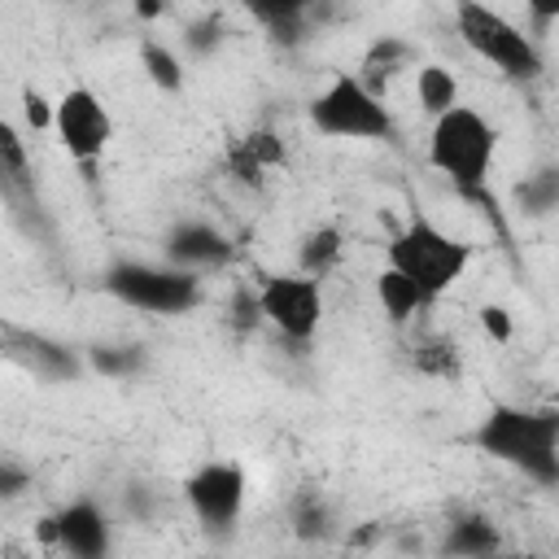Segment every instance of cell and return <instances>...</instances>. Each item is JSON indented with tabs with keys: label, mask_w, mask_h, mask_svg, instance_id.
<instances>
[{
	"label": "cell",
	"mask_w": 559,
	"mask_h": 559,
	"mask_svg": "<svg viewBox=\"0 0 559 559\" xmlns=\"http://www.w3.org/2000/svg\"><path fill=\"white\" fill-rule=\"evenodd\" d=\"M52 546L70 559H105L114 546L109 515L92 498H74L52 515Z\"/></svg>",
	"instance_id": "cell-10"
},
{
	"label": "cell",
	"mask_w": 559,
	"mask_h": 559,
	"mask_svg": "<svg viewBox=\"0 0 559 559\" xmlns=\"http://www.w3.org/2000/svg\"><path fill=\"white\" fill-rule=\"evenodd\" d=\"M240 144H245V153H253V162H262L266 170H275V166L288 162V148H284L280 131H271V127H253V131H245Z\"/></svg>",
	"instance_id": "cell-24"
},
{
	"label": "cell",
	"mask_w": 559,
	"mask_h": 559,
	"mask_svg": "<svg viewBox=\"0 0 559 559\" xmlns=\"http://www.w3.org/2000/svg\"><path fill=\"white\" fill-rule=\"evenodd\" d=\"M17 336V332H13ZM26 349H17L22 358H26V367L35 371V376H44V380H79L83 376V362H79V354L70 349V345H61V341H52V336H44V332H22L17 336Z\"/></svg>",
	"instance_id": "cell-15"
},
{
	"label": "cell",
	"mask_w": 559,
	"mask_h": 559,
	"mask_svg": "<svg viewBox=\"0 0 559 559\" xmlns=\"http://www.w3.org/2000/svg\"><path fill=\"white\" fill-rule=\"evenodd\" d=\"M162 9H166V0H135V13H140L144 22H153V17H162Z\"/></svg>",
	"instance_id": "cell-32"
},
{
	"label": "cell",
	"mask_w": 559,
	"mask_h": 559,
	"mask_svg": "<svg viewBox=\"0 0 559 559\" xmlns=\"http://www.w3.org/2000/svg\"><path fill=\"white\" fill-rule=\"evenodd\" d=\"M162 253L175 266L188 271H214L231 258V240L223 227H214L210 218H179L175 227H166L162 236Z\"/></svg>",
	"instance_id": "cell-11"
},
{
	"label": "cell",
	"mask_w": 559,
	"mask_h": 559,
	"mask_svg": "<svg viewBox=\"0 0 559 559\" xmlns=\"http://www.w3.org/2000/svg\"><path fill=\"white\" fill-rule=\"evenodd\" d=\"M258 306H262V323H271L288 345L306 349L323 323V280L306 271L266 275L258 284Z\"/></svg>",
	"instance_id": "cell-7"
},
{
	"label": "cell",
	"mask_w": 559,
	"mask_h": 559,
	"mask_svg": "<svg viewBox=\"0 0 559 559\" xmlns=\"http://www.w3.org/2000/svg\"><path fill=\"white\" fill-rule=\"evenodd\" d=\"M22 118H26L31 131H52V122H57V105H52L44 92L26 87V92H22Z\"/></svg>",
	"instance_id": "cell-27"
},
{
	"label": "cell",
	"mask_w": 559,
	"mask_h": 559,
	"mask_svg": "<svg viewBox=\"0 0 559 559\" xmlns=\"http://www.w3.org/2000/svg\"><path fill=\"white\" fill-rule=\"evenodd\" d=\"M258 323H262L258 293H236V301H231V328H236V332H253Z\"/></svg>",
	"instance_id": "cell-29"
},
{
	"label": "cell",
	"mask_w": 559,
	"mask_h": 559,
	"mask_svg": "<svg viewBox=\"0 0 559 559\" xmlns=\"http://www.w3.org/2000/svg\"><path fill=\"white\" fill-rule=\"evenodd\" d=\"M288 520H293V533L301 542H314V537H328L332 533V511H328V502L314 489H306V493L293 498V515Z\"/></svg>",
	"instance_id": "cell-22"
},
{
	"label": "cell",
	"mask_w": 559,
	"mask_h": 559,
	"mask_svg": "<svg viewBox=\"0 0 559 559\" xmlns=\"http://www.w3.org/2000/svg\"><path fill=\"white\" fill-rule=\"evenodd\" d=\"M87 367L109 376V380H127V376H135L144 367V354H140V345H92L87 349Z\"/></svg>",
	"instance_id": "cell-23"
},
{
	"label": "cell",
	"mask_w": 559,
	"mask_h": 559,
	"mask_svg": "<svg viewBox=\"0 0 559 559\" xmlns=\"http://www.w3.org/2000/svg\"><path fill=\"white\" fill-rule=\"evenodd\" d=\"M411 61H415V48L406 44V39H397V35H380V39H371V48L362 52V79L384 96V87L402 74V70H411Z\"/></svg>",
	"instance_id": "cell-16"
},
{
	"label": "cell",
	"mask_w": 559,
	"mask_h": 559,
	"mask_svg": "<svg viewBox=\"0 0 559 559\" xmlns=\"http://www.w3.org/2000/svg\"><path fill=\"white\" fill-rule=\"evenodd\" d=\"M415 100H419V109L428 118H441L445 109H454L459 105V79H454V70L441 66V61H424L415 70Z\"/></svg>",
	"instance_id": "cell-18"
},
{
	"label": "cell",
	"mask_w": 559,
	"mask_h": 559,
	"mask_svg": "<svg viewBox=\"0 0 559 559\" xmlns=\"http://www.w3.org/2000/svg\"><path fill=\"white\" fill-rule=\"evenodd\" d=\"M140 70L148 74V83L157 87V92H166V96H179L183 92V61H179V52L170 48V44H162V39H144L140 44Z\"/></svg>",
	"instance_id": "cell-20"
},
{
	"label": "cell",
	"mask_w": 559,
	"mask_h": 559,
	"mask_svg": "<svg viewBox=\"0 0 559 559\" xmlns=\"http://www.w3.org/2000/svg\"><path fill=\"white\" fill-rule=\"evenodd\" d=\"M472 445L493 463L515 467L542 489L559 485V411L555 406H520L493 402L472 432Z\"/></svg>",
	"instance_id": "cell-1"
},
{
	"label": "cell",
	"mask_w": 559,
	"mask_h": 559,
	"mask_svg": "<svg viewBox=\"0 0 559 559\" xmlns=\"http://www.w3.org/2000/svg\"><path fill=\"white\" fill-rule=\"evenodd\" d=\"M100 288L144 314H192L201 306V271L175 266V262H144V258H114L100 275Z\"/></svg>",
	"instance_id": "cell-5"
},
{
	"label": "cell",
	"mask_w": 559,
	"mask_h": 559,
	"mask_svg": "<svg viewBox=\"0 0 559 559\" xmlns=\"http://www.w3.org/2000/svg\"><path fill=\"white\" fill-rule=\"evenodd\" d=\"M498 157V127L472 109V105H454L441 118H432L428 131V166L441 170L459 197L467 201H489V170ZM493 205V201H489Z\"/></svg>",
	"instance_id": "cell-2"
},
{
	"label": "cell",
	"mask_w": 559,
	"mask_h": 559,
	"mask_svg": "<svg viewBox=\"0 0 559 559\" xmlns=\"http://www.w3.org/2000/svg\"><path fill=\"white\" fill-rule=\"evenodd\" d=\"M227 175L236 183H245V188H262L266 183V166L253 162V153H245L240 140H231V148H227Z\"/></svg>",
	"instance_id": "cell-25"
},
{
	"label": "cell",
	"mask_w": 559,
	"mask_h": 559,
	"mask_svg": "<svg viewBox=\"0 0 559 559\" xmlns=\"http://www.w3.org/2000/svg\"><path fill=\"white\" fill-rule=\"evenodd\" d=\"M0 170H4V188L9 192H31L35 179H31V162H26V144L17 135L13 122L0 127Z\"/></svg>",
	"instance_id": "cell-21"
},
{
	"label": "cell",
	"mask_w": 559,
	"mask_h": 559,
	"mask_svg": "<svg viewBox=\"0 0 559 559\" xmlns=\"http://www.w3.org/2000/svg\"><path fill=\"white\" fill-rule=\"evenodd\" d=\"M511 197H515L520 214H528V218L555 214V210H559V162H546V166H537L533 175H524Z\"/></svg>",
	"instance_id": "cell-19"
},
{
	"label": "cell",
	"mask_w": 559,
	"mask_h": 559,
	"mask_svg": "<svg viewBox=\"0 0 559 559\" xmlns=\"http://www.w3.org/2000/svg\"><path fill=\"white\" fill-rule=\"evenodd\" d=\"M245 489H249V480H245V467H240V463H231V459H210V463H201V467L183 480V502H188V511L197 515V524L223 533V528H231V524L240 520V511H245Z\"/></svg>",
	"instance_id": "cell-9"
},
{
	"label": "cell",
	"mask_w": 559,
	"mask_h": 559,
	"mask_svg": "<svg viewBox=\"0 0 559 559\" xmlns=\"http://www.w3.org/2000/svg\"><path fill=\"white\" fill-rule=\"evenodd\" d=\"M454 31H459V39H463L480 61H489L502 79L533 83V79L546 70L537 39H533L524 26H515L502 9L485 4V0H454Z\"/></svg>",
	"instance_id": "cell-6"
},
{
	"label": "cell",
	"mask_w": 559,
	"mask_h": 559,
	"mask_svg": "<svg viewBox=\"0 0 559 559\" xmlns=\"http://www.w3.org/2000/svg\"><path fill=\"white\" fill-rule=\"evenodd\" d=\"M52 131H57L61 148H66L83 170H92L96 157H100V153L109 148V140H114V114L105 109V100H100L92 87L74 83V87H66V92L57 96V122H52Z\"/></svg>",
	"instance_id": "cell-8"
},
{
	"label": "cell",
	"mask_w": 559,
	"mask_h": 559,
	"mask_svg": "<svg viewBox=\"0 0 559 559\" xmlns=\"http://www.w3.org/2000/svg\"><path fill=\"white\" fill-rule=\"evenodd\" d=\"M376 301H380V310H384V319H389L393 328H406L415 314H424V310L437 306L411 275H402V271H393V266H384V271L376 275Z\"/></svg>",
	"instance_id": "cell-13"
},
{
	"label": "cell",
	"mask_w": 559,
	"mask_h": 559,
	"mask_svg": "<svg viewBox=\"0 0 559 559\" xmlns=\"http://www.w3.org/2000/svg\"><path fill=\"white\" fill-rule=\"evenodd\" d=\"M183 44H188L197 57L218 52V44H223V22H218V17H197V22L183 31Z\"/></svg>",
	"instance_id": "cell-26"
},
{
	"label": "cell",
	"mask_w": 559,
	"mask_h": 559,
	"mask_svg": "<svg viewBox=\"0 0 559 559\" xmlns=\"http://www.w3.org/2000/svg\"><path fill=\"white\" fill-rule=\"evenodd\" d=\"M502 550V533L489 515L480 511H467V515H454L445 524V537H441V555H459V559H485V555H498Z\"/></svg>",
	"instance_id": "cell-14"
},
{
	"label": "cell",
	"mask_w": 559,
	"mask_h": 559,
	"mask_svg": "<svg viewBox=\"0 0 559 559\" xmlns=\"http://www.w3.org/2000/svg\"><path fill=\"white\" fill-rule=\"evenodd\" d=\"M26 489H31V472L17 467L13 459H4V463H0V498L13 502V498H22Z\"/></svg>",
	"instance_id": "cell-30"
},
{
	"label": "cell",
	"mask_w": 559,
	"mask_h": 559,
	"mask_svg": "<svg viewBox=\"0 0 559 559\" xmlns=\"http://www.w3.org/2000/svg\"><path fill=\"white\" fill-rule=\"evenodd\" d=\"M476 314H480V332H485L489 341L507 345V341L515 336V319H511V310H507V306H498V301H485Z\"/></svg>",
	"instance_id": "cell-28"
},
{
	"label": "cell",
	"mask_w": 559,
	"mask_h": 559,
	"mask_svg": "<svg viewBox=\"0 0 559 559\" xmlns=\"http://www.w3.org/2000/svg\"><path fill=\"white\" fill-rule=\"evenodd\" d=\"M384 266L411 275L432 301H441L472 266V245L450 236L428 214H411L384 245Z\"/></svg>",
	"instance_id": "cell-3"
},
{
	"label": "cell",
	"mask_w": 559,
	"mask_h": 559,
	"mask_svg": "<svg viewBox=\"0 0 559 559\" xmlns=\"http://www.w3.org/2000/svg\"><path fill=\"white\" fill-rule=\"evenodd\" d=\"M524 9H528V17H533L537 31H546L550 22H559V0H524Z\"/></svg>",
	"instance_id": "cell-31"
},
{
	"label": "cell",
	"mask_w": 559,
	"mask_h": 559,
	"mask_svg": "<svg viewBox=\"0 0 559 559\" xmlns=\"http://www.w3.org/2000/svg\"><path fill=\"white\" fill-rule=\"evenodd\" d=\"M310 127L328 140H362V144H393L397 140V118L384 105V96L362 79V74H332L323 92H314L306 109Z\"/></svg>",
	"instance_id": "cell-4"
},
{
	"label": "cell",
	"mask_w": 559,
	"mask_h": 559,
	"mask_svg": "<svg viewBox=\"0 0 559 559\" xmlns=\"http://www.w3.org/2000/svg\"><path fill=\"white\" fill-rule=\"evenodd\" d=\"M341 253H345V236H341V227H336V223H319V227H310V231L297 240V271L323 280V275L336 271Z\"/></svg>",
	"instance_id": "cell-17"
},
{
	"label": "cell",
	"mask_w": 559,
	"mask_h": 559,
	"mask_svg": "<svg viewBox=\"0 0 559 559\" xmlns=\"http://www.w3.org/2000/svg\"><path fill=\"white\" fill-rule=\"evenodd\" d=\"M245 9L280 48H297L319 26L323 0H245Z\"/></svg>",
	"instance_id": "cell-12"
}]
</instances>
